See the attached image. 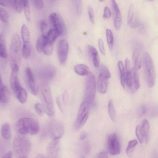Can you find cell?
<instances>
[{
    "label": "cell",
    "instance_id": "816d5d0a",
    "mask_svg": "<svg viewBox=\"0 0 158 158\" xmlns=\"http://www.w3.org/2000/svg\"><path fill=\"white\" fill-rule=\"evenodd\" d=\"M97 158H108L107 152L105 151L100 152L98 154Z\"/></svg>",
    "mask_w": 158,
    "mask_h": 158
},
{
    "label": "cell",
    "instance_id": "e0dca14e",
    "mask_svg": "<svg viewBox=\"0 0 158 158\" xmlns=\"http://www.w3.org/2000/svg\"><path fill=\"white\" fill-rule=\"evenodd\" d=\"M60 143L58 140H52L47 148L48 158H58L60 152Z\"/></svg>",
    "mask_w": 158,
    "mask_h": 158
},
{
    "label": "cell",
    "instance_id": "d6986e66",
    "mask_svg": "<svg viewBox=\"0 0 158 158\" xmlns=\"http://www.w3.org/2000/svg\"><path fill=\"white\" fill-rule=\"evenodd\" d=\"M143 59V56L141 55L139 51L136 49L134 51L132 56L133 64V68L137 70L141 68Z\"/></svg>",
    "mask_w": 158,
    "mask_h": 158
},
{
    "label": "cell",
    "instance_id": "603a6c76",
    "mask_svg": "<svg viewBox=\"0 0 158 158\" xmlns=\"http://www.w3.org/2000/svg\"><path fill=\"white\" fill-rule=\"evenodd\" d=\"M144 136V139L145 143H148L149 140L150 124L148 121L147 119H144L142 122L141 126Z\"/></svg>",
    "mask_w": 158,
    "mask_h": 158
},
{
    "label": "cell",
    "instance_id": "7a4b0ae2",
    "mask_svg": "<svg viewBox=\"0 0 158 158\" xmlns=\"http://www.w3.org/2000/svg\"><path fill=\"white\" fill-rule=\"evenodd\" d=\"M17 132L26 135H35L40 130L39 123L35 119L29 117H23L19 119L16 125Z\"/></svg>",
    "mask_w": 158,
    "mask_h": 158
},
{
    "label": "cell",
    "instance_id": "5bb4252c",
    "mask_svg": "<svg viewBox=\"0 0 158 158\" xmlns=\"http://www.w3.org/2000/svg\"><path fill=\"white\" fill-rule=\"evenodd\" d=\"M56 72V69L54 66L47 65L41 67L39 70L38 74L41 79L48 81L51 80L54 77Z\"/></svg>",
    "mask_w": 158,
    "mask_h": 158
},
{
    "label": "cell",
    "instance_id": "836d02e7",
    "mask_svg": "<svg viewBox=\"0 0 158 158\" xmlns=\"http://www.w3.org/2000/svg\"><path fill=\"white\" fill-rule=\"evenodd\" d=\"M18 101L22 103H25L27 99V94L26 90L23 88L15 95Z\"/></svg>",
    "mask_w": 158,
    "mask_h": 158
},
{
    "label": "cell",
    "instance_id": "f35d334b",
    "mask_svg": "<svg viewBox=\"0 0 158 158\" xmlns=\"http://www.w3.org/2000/svg\"><path fill=\"white\" fill-rule=\"evenodd\" d=\"M53 48V44L47 41L44 48L42 52L46 55H50L52 53Z\"/></svg>",
    "mask_w": 158,
    "mask_h": 158
},
{
    "label": "cell",
    "instance_id": "6da1fadb",
    "mask_svg": "<svg viewBox=\"0 0 158 158\" xmlns=\"http://www.w3.org/2000/svg\"><path fill=\"white\" fill-rule=\"evenodd\" d=\"M31 143L26 135L17 132L13 143V150L16 158H26L31 148Z\"/></svg>",
    "mask_w": 158,
    "mask_h": 158
},
{
    "label": "cell",
    "instance_id": "681fc988",
    "mask_svg": "<svg viewBox=\"0 0 158 158\" xmlns=\"http://www.w3.org/2000/svg\"><path fill=\"white\" fill-rule=\"evenodd\" d=\"M32 1L35 7L38 9L41 8L44 6V2L42 0H34Z\"/></svg>",
    "mask_w": 158,
    "mask_h": 158
},
{
    "label": "cell",
    "instance_id": "277c9868",
    "mask_svg": "<svg viewBox=\"0 0 158 158\" xmlns=\"http://www.w3.org/2000/svg\"><path fill=\"white\" fill-rule=\"evenodd\" d=\"M40 89L44 111L49 117H52L55 113L53 98L50 88L45 81L41 82Z\"/></svg>",
    "mask_w": 158,
    "mask_h": 158
},
{
    "label": "cell",
    "instance_id": "cb8c5ba5",
    "mask_svg": "<svg viewBox=\"0 0 158 158\" xmlns=\"http://www.w3.org/2000/svg\"><path fill=\"white\" fill-rule=\"evenodd\" d=\"M1 134L6 140H9L11 137V130L10 125L7 123L3 124L1 128Z\"/></svg>",
    "mask_w": 158,
    "mask_h": 158
},
{
    "label": "cell",
    "instance_id": "ba28073f",
    "mask_svg": "<svg viewBox=\"0 0 158 158\" xmlns=\"http://www.w3.org/2000/svg\"><path fill=\"white\" fill-rule=\"evenodd\" d=\"M89 106L85 101L80 105L74 125L76 130L81 128L86 122L89 115Z\"/></svg>",
    "mask_w": 158,
    "mask_h": 158
},
{
    "label": "cell",
    "instance_id": "484cf974",
    "mask_svg": "<svg viewBox=\"0 0 158 158\" xmlns=\"http://www.w3.org/2000/svg\"><path fill=\"white\" fill-rule=\"evenodd\" d=\"M45 35L47 41L53 44L59 34L57 31L52 27L48 31Z\"/></svg>",
    "mask_w": 158,
    "mask_h": 158
},
{
    "label": "cell",
    "instance_id": "f1b7e54d",
    "mask_svg": "<svg viewBox=\"0 0 158 158\" xmlns=\"http://www.w3.org/2000/svg\"><path fill=\"white\" fill-rule=\"evenodd\" d=\"M0 55L1 57L4 58L7 56L5 37L2 33L0 35Z\"/></svg>",
    "mask_w": 158,
    "mask_h": 158
},
{
    "label": "cell",
    "instance_id": "6f0895ef",
    "mask_svg": "<svg viewBox=\"0 0 158 158\" xmlns=\"http://www.w3.org/2000/svg\"><path fill=\"white\" fill-rule=\"evenodd\" d=\"M103 1H103V0H100V2H103Z\"/></svg>",
    "mask_w": 158,
    "mask_h": 158
},
{
    "label": "cell",
    "instance_id": "74e56055",
    "mask_svg": "<svg viewBox=\"0 0 158 158\" xmlns=\"http://www.w3.org/2000/svg\"><path fill=\"white\" fill-rule=\"evenodd\" d=\"M135 133L139 141L142 143L144 139V136L143 132L141 126L137 125L135 129Z\"/></svg>",
    "mask_w": 158,
    "mask_h": 158
},
{
    "label": "cell",
    "instance_id": "ffe728a7",
    "mask_svg": "<svg viewBox=\"0 0 158 158\" xmlns=\"http://www.w3.org/2000/svg\"><path fill=\"white\" fill-rule=\"evenodd\" d=\"M88 51L92 57L94 65L96 68H98L100 64V58L98 52L94 46L89 45L87 47Z\"/></svg>",
    "mask_w": 158,
    "mask_h": 158
},
{
    "label": "cell",
    "instance_id": "bcb514c9",
    "mask_svg": "<svg viewBox=\"0 0 158 158\" xmlns=\"http://www.w3.org/2000/svg\"><path fill=\"white\" fill-rule=\"evenodd\" d=\"M98 45L99 50L103 55H105V50L104 47V41L102 39H99L98 40Z\"/></svg>",
    "mask_w": 158,
    "mask_h": 158
},
{
    "label": "cell",
    "instance_id": "44dd1931",
    "mask_svg": "<svg viewBox=\"0 0 158 158\" xmlns=\"http://www.w3.org/2000/svg\"><path fill=\"white\" fill-rule=\"evenodd\" d=\"M8 90L5 85L0 79V101L3 104L6 103L9 99V94Z\"/></svg>",
    "mask_w": 158,
    "mask_h": 158
},
{
    "label": "cell",
    "instance_id": "f5cc1de1",
    "mask_svg": "<svg viewBox=\"0 0 158 158\" xmlns=\"http://www.w3.org/2000/svg\"><path fill=\"white\" fill-rule=\"evenodd\" d=\"M56 101L59 109L61 112H62L63 110V107L59 97L56 98Z\"/></svg>",
    "mask_w": 158,
    "mask_h": 158
},
{
    "label": "cell",
    "instance_id": "680465c9",
    "mask_svg": "<svg viewBox=\"0 0 158 158\" xmlns=\"http://www.w3.org/2000/svg\"></svg>",
    "mask_w": 158,
    "mask_h": 158
},
{
    "label": "cell",
    "instance_id": "52a82bcc",
    "mask_svg": "<svg viewBox=\"0 0 158 158\" xmlns=\"http://www.w3.org/2000/svg\"><path fill=\"white\" fill-rule=\"evenodd\" d=\"M96 84L94 76L90 72L87 75L85 92V101L89 106L93 105L96 93Z\"/></svg>",
    "mask_w": 158,
    "mask_h": 158
},
{
    "label": "cell",
    "instance_id": "b9f144b4",
    "mask_svg": "<svg viewBox=\"0 0 158 158\" xmlns=\"http://www.w3.org/2000/svg\"><path fill=\"white\" fill-rule=\"evenodd\" d=\"M74 6L76 13L77 15H81L82 12V4L81 0L74 1Z\"/></svg>",
    "mask_w": 158,
    "mask_h": 158
},
{
    "label": "cell",
    "instance_id": "8992f818",
    "mask_svg": "<svg viewBox=\"0 0 158 158\" xmlns=\"http://www.w3.org/2000/svg\"><path fill=\"white\" fill-rule=\"evenodd\" d=\"M64 131L63 124L57 120L53 119L48 124L44 133L50 136L53 140H59L63 135Z\"/></svg>",
    "mask_w": 158,
    "mask_h": 158
},
{
    "label": "cell",
    "instance_id": "30bf717a",
    "mask_svg": "<svg viewBox=\"0 0 158 158\" xmlns=\"http://www.w3.org/2000/svg\"><path fill=\"white\" fill-rule=\"evenodd\" d=\"M19 67L17 64L11 66L10 84L11 89L15 95L23 88L21 85L18 77Z\"/></svg>",
    "mask_w": 158,
    "mask_h": 158
},
{
    "label": "cell",
    "instance_id": "f907efd6",
    "mask_svg": "<svg viewBox=\"0 0 158 158\" xmlns=\"http://www.w3.org/2000/svg\"><path fill=\"white\" fill-rule=\"evenodd\" d=\"M14 1H0V4L4 6H13Z\"/></svg>",
    "mask_w": 158,
    "mask_h": 158
},
{
    "label": "cell",
    "instance_id": "db71d44e",
    "mask_svg": "<svg viewBox=\"0 0 158 158\" xmlns=\"http://www.w3.org/2000/svg\"><path fill=\"white\" fill-rule=\"evenodd\" d=\"M88 136L87 133L85 131H82L80 135V139L81 140H82L86 138Z\"/></svg>",
    "mask_w": 158,
    "mask_h": 158
},
{
    "label": "cell",
    "instance_id": "c3c4849f",
    "mask_svg": "<svg viewBox=\"0 0 158 158\" xmlns=\"http://www.w3.org/2000/svg\"><path fill=\"white\" fill-rule=\"evenodd\" d=\"M147 108L146 106L143 104L140 106L139 109L138 115L139 117H140L145 114L146 112Z\"/></svg>",
    "mask_w": 158,
    "mask_h": 158
},
{
    "label": "cell",
    "instance_id": "7bdbcfd3",
    "mask_svg": "<svg viewBox=\"0 0 158 158\" xmlns=\"http://www.w3.org/2000/svg\"><path fill=\"white\" fill-rule=\"evenodd\" d=\"M40 29L43 35H46L45 33L47 29L48 24L46 21L44 19L41 20L39 22Z\"/></svg>",
    "mask_w": 158,
    "mask_h": 158
},
{
    "label": "cell",
    "instance_id": "d6a6232c",
    "mask_svg": "<svg viewBox=\"0 0 158 158\" xmlns=\"http://www.w3.org/2000/svg\"><path fill=\"white\" fill-rule=\"evenodd\" d=\"M106 36L108 47L112 51L114 43V38L113 33L110 29H107L106 31Z\"/></svg>",
    "mask_w": 158,
    "mask_h": 158
},
{
    "label": "cell",
    "instance_id": "4316f807",
    "mask_svg": "<svg viewBox=\"0 0 158 158\" xmlns=\"http://www.w3.org/2000/svg\"><path fill=\"white\" fill-rule=\"evenodd\" d=\"M47 40L45 35L42 34L37 39L36 44V47L37 51L40 52L43 51L44 48Z\"/></svg>",
    "mask_w": 158,
    "mask_h": 158
},
{
    "label": "cell",
    "instance_id": "ac0fdd59",
    "mask_svg": "<svg viewBox=\"0 0 158 158\" xmlns=\"http://www.w3.org/2000/svg\"><path fill=\"white\" fill-rule=\"evenodd\" d=\"M111 5L113 14L114 27L116 30L118 31L120 29L122 24L121 12L115 1H111Z\"/></svg>",
    "mask_w": 158,
    "mask_h": 158
},
{
    "label": "cell",
    "instance_id": "ab89813d",
    "mask_svg": "<svg viewBox=\"0 0 158 158\" xmlns=\"http://www.w3.org/2000/svg\"><path fill=\"white\" fill-rule=\"evenodd\" d=\"M0 18L2 21L5 23L8 21L9 18V15L7 11L1 7H0Z\"/></svg>",
    "mask_w": 158,
    "mask_h": 158
},
{
    "label": "cell",
    "instance_id": "d590c367",
    "mask_svg": "<svg viewBox=\"0 0 158 158\" xmlns=\"http://www.w3.org/2000/svg\"><path fill=\"white\" fill-rule=\"evenodd\" d=\"M104 77L109 79L110 77V74L108 69L104 65H101L99 69V74Z\"/></svg>",
    "mask_w": 158,
    "mask_h": 158
},
{
    "label": "cell",
    "instance_id": "9a60e30c",
    "mask_svg": "<svg viewBox=\"0 0 158 158\" xmlns=\"http://www.w3.org/2000/svg\"><path fill=\"white\" fill-rule=\"evenodd\" d=\"M49 19L53 27L57 31L59 35H61L64 29V22L61 16L56 13H52L49 15Z\"/></svg>",
    "mask_w": 158,
    "mask_h": 158
},
{
    "label": "cell",
    "instance_id": "7c38bea8",
    "mask_svg": "<svg viewBox=\"0 0 158 158\" xmlns=\"http://www.w3.org/2000/svg\"><path fill=\"white\" fill-rule=\"evenodd\" d=\"M125 70L126 76V84L132 93L137 90L135 88L132 68L130 60L126 58L125 60Z\"/></svg>",
    "mask_w": 158,
    "mask_h": 158
},
{
    "label": "cell",
    "instance_id": "ee69618b",
    "mask_svg": "<svg viewBox=\"0 0 158 158\" xmlns=\"http://www.w3.org/2000/svg\"><path fill=\"white\" fill-rule=\"evenodd\" d=\"M34 109L36 112L39 115H42L44 112L43 106L39 103H36L34 105Z\"/></svg>",
    "mask_w": 158,
    "mask_h": 158
},
{
    "label": "cell",
    "instance_id": "2e32d148",
    "mask_svg": "<svg viewBox=\"0 0 158 158\" xmlns=\"http://www.w3.org/2000/svg\"><path fill=\"white\" fill-rule=\"evenodd\" d=\"M127 22L131 27L135 28L138 27L139 23L138 15L134 5L131 4L128 11Z\"/></svg>",
    "mask_w": 158,
    "mask_h": 158
},
{
    "label": "cell",
    "instance_id": "7402d4cb",
    "mask_svg": "<svg viewBox=\"0 0 158 158\" xmlns=\"http://www.w3.org/2000/svg\"><path fill=\"white\" fill-rule=\"evenodd\" d=\"M108 79L99 75L98 82V87L100 93H105L106 92L107 89Z\"/></svg>",
    "mask_w": 158,
    "mask_h": 158
},
{
    "label": "cell",
    "instance_id": "7dc6e473",
    "mask_svg": "<svg viewBox=\"0 0 158 158\" xmlns=\"http://www.w3.org/2000/svg\"><path fill=\"white\" fill-rule=\"evenodd\" d=\"M111 12L109 7L105 6L104 10L103 18L104 19H108L111 17Z\"/></svg>",
    "mask_w": 158,
    "mask_h": 158
},
{
    "label": "cell",
    "instance_id": "1f68e13d",
    "mask_svg": "<svg viewBox=\"0 0 158 158\" xmlns=\"http://www.w3.org/2000/svg\"><path fill=\"white\" fill-rule=\"evenodd\" d=\"M108 110L110 119L113 122H115L116 118V112L112 100H110L108 102Z\"/></svg>",
    "mask_w": 158,
    "mask_h": 158
},
{
    "label": "cell",
    "instance_id": "83f0119b",
    "mask_svg": "<svg viewBox=\"0 0 158 158\" xmlns=\"http://www.w3.org/2000/svg\"><path fill=\"white\" fill-rule=\"evenodd\" d=\"M118 66L120 73L121 83L122 86L124 87L126 84V76L124 67L122 61H119L118 63Z\"/></svg>",
    "mask_w": 158,
    "mask_h": 158
},
{
    "label": "cell",
    "instance_id": "8fae6325",
    "mask_svg": "<svg viewBox=\"0 0 158 158\" xmlns=\"http://www.w3.org/2000/svg\"><path fill=\"white\" fill-rule=\"evenodd\" d=\"M68 43L65 39H62L58 42L57 46V55L59 61L61 65L66 61L69 51Z\"/></svg>",
    "mask_w": 158,
    "mask_h": 158
},
{
    "label": "cell",
    "instance_id": "3957f363",
    "mask_svg": "<svg viewBox=\"0 0 158 158\" xmlns=\"http://www.w3.org/2000/svg\"><path fill=\"white\" fill-rule=\"evenodd\" d=\"M21 43L17 33L12 35L10 44V57L11 67L15 64L19 66L21 60Z\"/></svg>",
    "mask_w": 158,
    "mask_h": 158
},
{
    "label": "cell",
    "instance_id": "f6af8a7d",
    "mask_svg": "<svg viewBox=\"0 0 158 158\" xmlns=\"http://www.w3.org/2000/svg\"><path fill=\"white\" fill-rule=\"evenodd\" d=\"M88 12L89 18L91 23L94 24V10L92 7L89 6L88 7Z\"/></svg>",
    "mask_w": 158,
    "mask_h": 158
},
{
    "label": "cell",
    "instance_id": "4fadbf2b",
    "mask_svg": "<svg viewBox=\"0 0 158 158\" xmlns=\"http://www.w3.org/2000/svg\"><path fill=\"white\" fill-rule=\"evenodd\" d=\"M26 82L28 88L31 93L34 95H36L38 92V87L34 76L29 67H27L25 70Z\"/></svg>",
    "mask_w": 158,
    "mask_h": 158
},
{
    "label": "cell",
    "instance_id": "60d3db41",
    "mask_svg": "<svg viewBox=\"0 0 158 158\" xmlns=\"http://www.w3.org/2000/svg\"><path fill=\"white\" fill-rule=\"evenodd\" d=\"M13 7L17 12L21 13L23 8V0H14Z\"/></svg>",
    "mask_w": 158,
    "mask_h": 158
},
{
    "label": "cell",
    "instance_id": "d4e9b609",
    "mask_svg": "<svg viewBox=\"0 0 158 158\" xmlns=\"http://www.w3.org/2000/svg\"><path fill=\"white\" fill-rule=\"evenodd\" d=\"M74 70L76 73L81 76H87L90 73L88 67L83 64L77 65L75 66Z\"/></svg>",
    "mask_w": 158,
    "mask_h": 158
},
{
    "label": "cell",
    "instance_id": "4dcf8cb0",
    "mask_svg": "<svg viewBox=\"0 0 158 158\" xmlns=\"http://www.w3.org/2000/svg\"><path fill=\"white\" fill-rule=\"evenodd\" d=\"M137 144L138 142L136 139L131 140L129 141L126 150V154L129 157H132Z\"/></svg>",
    "mask_w": 158,
    "mask_h": 158
},
{
    "label": "cell",
    "instance_id": "8d00e7d4",
    "mask_svg": "<svg viewBox=\"0 0 158 158\" xmlns=\"http://www.w3.org/2000/svg\"><path fill=\"white\" fill-rule=\"evenodd\" d=\"M23 9L27 19L29 21L30 20V13L29 2L28 0H23Z\"/></svg>",
    "mask_w": 158,
    "mask_h": 158
},
{
    "label": "cell",
    "instance_id": "11a10c76",
    "mask_svg": "<svg viewBox=\"0 0 158 158\" xmlns=\"http://www.w3.org/2000/svg\"><path fill=\"white\" fill-rule=\"evenodd\" d=\"M12 153L9 151L5 154L2 158H12Z\"/></svg>",
    "mask_w": 158,
    "mask_h": 158
},
{
    "label": "cell",
    "instance_id": "5b68a950",
    "mask_svg": "<svg viewBox=\"0 0 158 158\" xmlns=\"http://www.w3.org/2000/svg\"><path fill=\"white\" fill-rule=\"evenodd\" d=\"M144 75L148 86L151 88L155 83V71L152 59L147 52H144L143 56Z\"/></svg>",
    "mask_w": 158,
    "mask_h": 158
},
{
    "label": "cell",
    "instance_id": "9f6ffc18",
    "mask_svg": "<svg viewBox=\"0 0 158 158\" xmlns=\"http://www.w3.org/2000/svg\"><path fill=\"white\" fill-rule=\"evenodd\" d=\"M35 158H46L44 155L41 154L38 155Z\"/></svg>",
    "mask_w": 158,
    "mask_h": 158
},
{
    "label": "cell",
    "instance_id": "e575fe53",
    "mask_svg": "<svg viewBox=\"0 0 158 158\" xmlns=\"http://www.w3.org/2000/svg\"><path fill=\"white\" fill-rule=\"evenodd\" d=\"M31 51V46L30 43H23L22 48V54L23 57L25 59L29 56Z\"/></svg>",
    "mask_w": 158,
    "mask_h": 158
},
{
    "label": "cell",
    "instance_id": "f546056e",
    "mask_svg": "<svg viewBox=\"0 0 158 158\" xmlns=\"http://www.w3.org/2000/svg\"><path fill=\"white\" fill-rule=\"evenodd\" d=\"M21 35L23 43H30V33L29 29L25 24H23L21 28Z\"/></svg>",
    "mask_w": 158,
    "mask_h": 158
},
{
    "label": "cell",
    "instance_id": "9c48e42d",
    "mask_svg": "<svg viewBox=\"0 0 158 158\" xmlns=\"http://www.w3.org/2000/svg\"><path fill=\"white\" fill-rule=\"evenodd\" d=\"M107 146L108 152L112 155L119 154L121 151V146L119 139L116 134L109 135L107 139Z\"/></svg>",
    "mask_w": 158,
    "mask_h": 158
}]
</instances>
